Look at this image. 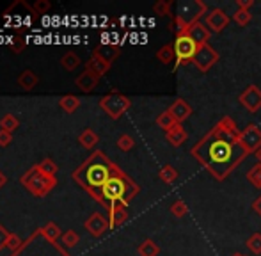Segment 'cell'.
<instances>
[{
  "mask_svg": "<svg viewBox=\"0 0 261 256\" xmlns=\"http://www.w3.org/2000/svg\"><path fill=\"white\" fill-rule=\"evenodd\" d=\"M233 256H245V254H242V253H234Z\"/></svg>",
  "mask_w": 261,
  "mask_h": 256,
  "instance_id": "47",
  "label": "cell"
},
{
  "mask_svg": "<svg viewBox=\"0 0 261 256\" xmlns=\"http://www.w3.org/2000/svg\"><path fill=\"white\" fill-rule=\"evenodd\" d=\"M206 27L210 29L212 32H222L224 29L227 27V23H229V16H227L226 13H224L222 9H212L210 13L206 14Z\"/></svg>",
  "mask_w": 261,
  "mask_h": 256,
  "instance_id": "11",
  "label": "cell"
},
{
  "mask_svg": "<svg viewBox=\"0 0 261 256\" xmlns=\"http://www.w3.org/2000/svg\"><path fill=\"white\" fill-rule=\"evenodd\" d=\"M254 157H256V160H258V164H261V148L254 153Z\"/></svg>",
  "mask_w": 261,
  "mask_h": 256,
  "instance_id": "46",
  "label": "cell"
},
{
  "mask_svg": "<svg viewBox=\"0 0 261 256\" xmlns=\"http://www.w3.org/2000/svg\"><path fill=\"white\" fill-rule=\"evenodd\" d=\"M38 82H39V79L36 76L34 71H31V69H25V71L18 76V84H20V87L25 91H32L36 86H38Z\"/></svg>",
  "mask_w": 261,
  "mask_h": 256,
  "instance_id": "20",
  "label": "cell"
},
{
  "mask_svg": "<svg viewBox=\"0 0 261 256\" xmlns=\"http://www.w3.org/2000/svg\"><path fill=\"white\" fill-rule=\"evenodd\" d=\"M238 100H240V104L244 105L249 112L254 114V112H258L261 109V89L258 86H249L247 89L238 96Z\"/></svg>",
  "mask_w": 261,
  "mask_h": 256,
  "instance_id": "10",
  "label": "cell"
},
{
  "mask_svg": "<svg viewBox=\"0 0 261 256\" xmlns=\"http://www.w3.org/2000/svg\"><path fill=\"white\" fill-rule=\"evenodd\" d=\"M9 235H11V233H7L6 228H4V226H0V251H2L4 247H7V240H9Z\"/></svg>",
  "mask_w": 261,
  "mask_h": 256,
  "instance_id": "42",
  "label": "cell"
},
{
  "mask_svg": "<svg viewBox=\"0 0 261 256\" xmlns=\"http://www.w3.org/2000/svg\"><path fill=\"white\" fill-rule=\"evenodd\" d=\"M4 185H6V176H4V173L0 171V189H2Z\"/></svg>",
  "mask_w": 261,
  "mask_h": 256,
  "instance_id": "45",
  "label": "cell"
},
{
  "mask_svg": "<svg viewBox=\"0 0 261 256\" xmlns=\"http://www.w3.org/2000/svg\"><path fill=\"white\" fill-rule=\"evenodd\" d=\"M76 86H79V89L80 91H84V93H91V91L94 89V87L98 86V82H100V76L98 75H94V73H91V71H84L82 75H79L76 76Z\"/></svg>",
  "mask_w": 261,
  "mask_h": 256,
  "instance_id": "17",
  "label": "cell"
},
{
  "mask_svg": "<svg viewBox=\"0 0 261 256\" xmlns=\"http://www.w3.org/2000/svg\"><path fill=\"white\" fill-rule=\"evenodd\" d=\"M240 144L247 151V155L256 153L261 148V130L258 125L249 123L244 130L240 132Z\"/></svg>",
  "mask_w": 261,
  "mask_h": 256,
  "instance_id": "8",
  "label": "cell"
},
{
  "mask_svg": "<svg viewBox=\"0 0 261 256\" xmlns=\"http://www.w3.org/2000/svg\"><path fill=\"white\" fill-rule=\"evenodd\" d=\"M171 7H172V2H169V0H160V2H156L155 6H153V11H155V14H160V16H167V14H171Z\"/></svg>",
  "mask_w": 261,
  "mask_h": 256,
  "instance_id": "36",
  "label": "cell"
},
{
  "mask_svg": "<svg viewBox=\"0 0 261 256\" xmlns=\"http://www.w3.org/2000/svg\"><path fill=\"white\" fill-rule=\"evenodd\" d=\"M128 219V210L124 204L116 203L112 207H109V222H110V228H117L121 226L123 222H126Z\"/></svg>",
  "mask_w": 261,
  "mask_h": 256,
  "instance_id": "14",
  "label": "cell"
},
{
  "mask_svg": "<svg viewBox=\"0 0 261 256\" xmlns=\"http://www.w3.org/2000/svg\"><path fill=\"white\" fill-rule=\"evenodd\" d=\"M109 68H110V64L105 63V61L101 59L100 56H96V54H93V57H91V59L87 61V64H86L87 71L94 73V75H98V76H103L105 73L109 71Z\"/></svg>",
  "mask_w": 261,
  "mask_h": 256,
  "instance_id": "18",
  "label": "cell"
},
{
  "mask_svg": "<svg viewBox=\"0 0 261 256\" xmlns=\"http://www.w3.org/2000/svg\"><path fill=\"white\" fill-rule=\"evenodd\" d=\"M247 247L254 254H261V233H252L247 239Z\"/></svg>",
  "mask_w": 261,
  "mask_h": 256,
  "instance_id": "34",
  "label": "cell"
},
{
  "mask_svg": "<svg viewBox=\"0 0 261 256\" xmlns=\"http://www.w3.org/2000/svg\"><path fill=\"white\" fill-rule=\"evenodd\" d=\"M199 46L194 43V39L189 34H178L174 39V52H176V68L190 64L196 57Z\"/></svg>",
  "mask_w": 261,
  "mask_h": 256,
  "instance_id": "6",
  "label": "cell"
},
{
  "mask_svg": "<svg viewBox=\"0 0 261 256\" xmlns=\"http://www.w3.org/2000/svg\"><path fill=\"white\" fill-rule=\"evenodd\" d=\"M158 176H160V180L164 182V184L172 185L176 180H178V171H176V167L165 164V166L160 169V173H158Z\"/></svg>",
  "mask_w": 261,
  "mask_h": 256,
  "instance_id": "24",
  "label": "cell"
},
{
  "mask_svg": "<svg viewBox=\"0 0 261 256\" xmlns=\"http://www.w3.org/2000/svg\"><path fill=\"white\" fill-rule=\"evenodd\" d=\"M139 194V185L126 176L123 171L117 167L116 173L110 176V180L103 185L100 192V201H103L109 207L121 203L124 207L130 204V201Z\"/></svg>",
  "mask_w": 261,
  "mask_h": 256,
  "instance_id": "3",
  "label": "cell"
},
{
  "mask_svg": "<svg viewBox=\"0 0 261 256\" xmlns=\"http://www.w3.org/2000/svg\"><path fill=\"white\" fill-rule=\"evenodd\" d=\"M240 132L231 116H224L192 146L190 155L215 180H226L247 157L240 144Z\"/></svg>",
  "mask_w": 261,
  "mask_h": 256,
  "instance_id": "1",
  "label": "cell"
},
{
  "mask_svg": "<svg viewBox=\"0 0 261 256\" xmlns=\"http://www.w3.org/2000/svg\"><path fill=\"white\" fill-rule=\"evenodd\" d=\"M165 139H167V142L171 146H174V148H179V146L183 144V142L189 139V134H187V130L183 128L181 123H178L174 128H171L169 132H165Z\"/></svg>",
  "mask_w": 261,
  "mask_h": 256,
  "instance_id": "16",
  "label": "cell"
},
{
  "mask_svg": "<svg viewBox=\"0 0 261 256\" xmlns=\"http://www.w3.org/2000/svg\"><path fill=\"white\" fill-rule=\"evenodd\" d=\"M187 34H189L190 38L194 39V43H196V45L201 48V46L208 45L210 36H212V31L206 27V23H203V21H197V23H194L192 27L187 31Z\"/></svg>",
  "mask_w": 261,
  "mask_h": 256,
  "instance_id": "13",
  "label": "cell"
},
{
  "mask_svg": "<svg viewBox=\"0 0 261 256\" xmlns=\"http://www.w3.org/2000/svg\"><path fill=\"white\" fill-rule=\"evenodd\" d=\"M156 59L162 64H171L172 61H176V52H174V45H164L160 50L156 52Z\"/></svg>",
  "mask_w": 261,
  "mask_h": 256,
  "instance_id": "21",
  "label": "cell"
},
{
  "mask_svg": "<svg viewBox=\"0 0 261 256\" xmlns=\"http://www.w3.org/2000/svg\"><path fill=\"white\" fill-rule=\"evenodd\" d=\"M39 171H41L43 174H46V176H54L55 178V173H57V164L54 162L52 159H45L41 164H39Z\"/></svg>",
  "mask_w": 261,
  "mask_h": 256,
  "instance_id": "33",
  "label": "cell"
},
{
  "mask_svg": "<svg viewBox=\"0 0 261 256\" xmlns=\"http://www.w3.org/2000/svg\"><path fill=\"white\" fill-rule=\"evenodd\" d=\"M79 105H80V100H79V96H75V94H68V96L61 98V109L68 112V114L69 112H75L76 109H79Z\"/></svg>",
  "mask_w": 261,
  "mask_h": 256,
  "instance_id": "27",
  "label": "cell"
},
{
  "mask_svg": "<svg viewBox=\"0 0 261 256\" xmlns=\"http://www.w3.org/2000/svg\"><path fill=\"white\" fill-rule=\"evenodd\" d=\"M7 247H9L13 253H20V249L23 247V240H21L16 233H11L9 240H7Z\"/></svg>",
  "mask_w": 261,
  "mask_h": 256,
  "instance_id": "38",
  "label": "cell"
},
{
  "mask_svg": "<svg viewBox=\"0 0 261 256\" xmlns=\"http://www.w3.org/2000/svg\"><path fill=\"white\" fill-rule=\"evenodd\" d=\"M117 167L110 162L109 159L101 151H96L82 167L79 169V173L75 174V178L84 184V187L87 191H91L94 196L100 199V192L103 189V185L110 180Z\"/></svg>",
  "mask_w": 261,
  "mask_h": 256,
  "instance_id": "2",
  "label": "cell"
},
{
  "mask_svg": "<svg viewBox=\"0 0 261 256\" xmlns=\"http://www.w3.org/2000/svg\"><path fill=\"white\" fill-rule=\"evenodd\" d=\"M247 180L254 185L256 189H261V164H256L247 173Z\"/></svg>",
  "mask_w": 261,
  "mask_h": 256,
  "instance_id": "31",
  "label": "cell"
},
{
  "mask_svg": "<svg viewBox=\"0 0 261 256\" xmlns=\"http://www.w3.org/2000/svg\"><path fill=\"white\" fill-rule=\"evenodd\" d=\"M13 142V134L11 132H6V130H0V146H7Z\"/></svg>",
  "mask_w": 261,
  "mask_h": 256,
  "instance_id": "41",
  "label": "cell"
},
{
  "mask_svg": "<svg viewBox=\"0 0 261 256\" xmlns=\"http://www.w3.org/2000/svg\"><path fill=\"white\" fill-rule=\"evenodd\" d=\"M156 125L162 128V130H165V132H169L171 128H174L176 125H178V121L174 119V116L171 114V111H164L160 116L156 118Z\"/></svg>",
  "mask_w": 261,
  "mask_h": 256,
  "instance_id": "22",
  "label": "cell"
},
{
  "mask_svg": "<svg viewBox=\"0 0 261 256\" xmlns=\"http://www.w3.org/2000/svg\"><path fill=\"white\" fill-rule=\"evenodd\" d=\"M130 105H132L130 98L119 93H110L100 100V107L103 109L112 119H119L121 116L130 109Z\"/></svg>",
  "mask_w": 261,
  "mask_h": 256,
  "instance_id": "7",
  "label": "cell"
},
{
  "mask_svg": "<svg viewBox=\"0 0 261 256\" xmlns=\"http://www.w3.org/2000/svg\"><path fill=\"white\" fill-rule=\"evenodd\" d=\"M134 146H135V141H134V137H132V135L123 134L119 139H117V148H119L121 151H130Z\"/></svg>",
  "mask_w": 261,
  "mask_h": 256,
  "instance_id": "35",
  "label": "cell"
},
{
  "mask_svg": "<svg viewBox=\"0 0 261 256\" xmlns=\"http://www.w3.org/2000/svg\"><path fill=\"white\" fill-rule=\"evenodd\" d=\"M9 41V46H11V50L13 52H20V50H23L25 48V39L23 38H20V36H14V38H11V39H7Z\"/></svg>",
  "mask_w": 261,
  "mask_h": 256,
  "instance_id": "40",
  "label": "cell"
},
{
  "mask_svg": "<svg viewBox=\"0 0 261 256\" xmlns=\"http://www.w3.org/2000/svg\"><path fill=\"white\" fill-rule=\"evenodd\" d=\"M219 59H220L219 52H217V50H213L210 45H204V46H201V48L197 50V54H196V57H194L192 64L196 66L199 71L206 73L208 69H212L213 64L219 63Z\"/></svg>",
  "mask_w": 261,
  "mask_h": 256,
  "instance_id": "9",
  "label": "cell"
},
{
  "mask_svg": "<svg viewBox=\"0 0 261 256\" xmlns=\"http://www.w3.org/2000/svg\"><path fill=\"white\" fill-rule=\"evenodd\" d=\"M94 54L100 56L105 63L112 64L114 61H116V57L119 56V48H117L116 45H100L96 50H94Z\"/></svg>",
  "mask_w": 261,
  "mask_h": 256,
  "instance_id": "19",
  "label": "cell"
},
{
  "mask_svg": "<svg viewBox=\"0 0 261 256\" xmlns=\"http://www.w3.org/2000/svg\"><path fill=\"white\" fill-rule=\"evenodd\" d=\"M237 4H238V9L249 11L252 6H254V0H237Z\"/></svg>",
  "mask_w": 261,
  "mask_h": 256,
  "instance_id": "43",
  "label": "cell"
},
{
  "mask_svg": "<svg viewBox=\"0 0 261 256\" xmlns=\"http://www.w3.org/2000/svg\"><path fill=\"white\" fill-rule=\"evenodd\" d=\"M21 184L34 194V196H46V194L57 185V182H55L54 176L43 174L41 171H39V167L36 166V167H32L27 174L21 176Z\"/></svg>",
  "mask_w": 261,
  "mask_h": 256,
  "instance_id": "5",
  "label": "cell"
},
{
  "mask_svg": "<svg viewBox=\"0 0 261 256\" xmlns=\"http://www.w3.org/2000/svg\"><path fill=\"white\" fill-rule=\"evenodd\" d=\"M50 7H52V4H50L48 0H36V2L31 6V9L34 14H45L50 11Z\"/></svg>",
  "mask_w": 261,
  "mask_h": 256,
  "instance_id": "37",
  "label": "cell"
},
{
  "mask_svg": "<svg viewBox=\"0 0 261 256\" xmlns=\"http://www.w3.org/2000/svg\"><path fill=\"white\" fill-rule=\"evenodd\" d=\"M171 214L174 215V217L181 219V217H185V215L189 214V207H187V203L183 199H178V201H174V203H172Z\"/></svg>",
  "mask_w": 261,
  "mask_h": 256,
  "instance_id": "32",
  "label": "cell"
},
{
  "mask_svg": "<svg viewBox=\"0 0 261 256\" xmlns=\"http://www.w3.org/2000/svg\"><path fill=\"white\" fill-rule=\"evenodd\" d=\"M84 226H86V229L93 237H101L107 232V229L110 228V222L107 221V219L101 214H93L89 219H87Z\"/></svg>",
  "mask_w": 261,
  "mask_h": 256,
  "instance_id": "12",
  "label": "cell"
},
{
  "mask_svg": "<svg viewBox=\"0 0 261 256\" xmlns=\"http://www.w3.org/2000/svg\"><path fill=\"white\" fill-rule=\"evenodd\" d=\"M233 20H234V23H237V25H240V27H245V25L251 23L252 14H251V11L237 9V13L233 14Z\"/></svg>",
  "mask_w": 261,
  "mask_h": 256,
  "instance_id": "30",
  "label": "cell"
},
{
  "mask_svg": "<svg viewBox=\"0 0 261 256\" xmlns=\"http://www.w3.org/2000/svg\"><path fill=\"white\" fill-rule=\"evenodd\" d=\"M98 135L94 134L91 128H87V130H84L82 134H80V137H79V142L84 146V148H87V149H91V148H94V146L98 144Z\"/></svg>",
  "mask_w": 261,
  "mask_h": 256,
  "instance_id": "25",
  "label": "cell"
},
{
  "mask_svg": "<svg viewBox=\"0 0 261 256\" xmlns=\"http://www.w3.org/2000/svg\"><path fill=\"white\" fill-rule=\"evenodd\" d=\"M137 251L141 256H158L160 254V247H158V244L151 239H146L144 242L139 246Z\"/></svg>",
  "mask_w": 261,
  "mask_h": 256,
  "instance_id": "23",
  "label": "cell"
},
{
  "mask_svg": "<svg viewBox=\"0 0 261 256\" xmlns=\"http://www.w3.org/2000/svg\"><path fill=\"white\" fill-rule=\"evenodd\" d=\"M169 111H171V114L174 116V119L178 123H183L185 119L190 118V114H192V107H190L185 100H181V98H179V100H176L174 104L169 107Z\"/></svg>",
  "mask_w": 261,
  "mask_h": 256,
  "instance_id": "15",
  "label": "cell"
},
{
  "mask_svg": "<svg viewBox=\"0 0 261 256\" xmlns=\"http://www.w3.org/2000/svg\"><path fill=\"white\" fill-rule=\"evenodd\" d=\"M252 210H254L256 214H258L259 217H261V194H259L258 197H256L254 201H252Z\"/></svg>",
  "mask_w": 261,
  "mask_h": 256,
  "instance_id": "44",
  "label": "cell"
},
{
  "mask_svg": "<svg viewBox=\"0 0 261 256\" xmlns=\"http://www.w3.org/2000/svg\"><path fill=\"white\" fill-rule=\"evenodd\" d=\"M61 66L66 69V71H73L80 66V57L76 56L75 52H68L61 57Z\"/></svg>",
  "mask_w": 261,
  "mask_h": 256,
  "instance_id": "26",
  "label": "cell"
},
{
  "mask_svg": "<svg viewBox=\"0 0 261 256\" xmlns=\"http://www.w3.org/2000/svg\"><path fill=\"white\" fill-rule=\"evenodd\" d=\"M208 13V6L201 0H181L176 6L174 21H172V31L178 34H187L190 27L197 21H201V16Z\"/></svg>",
  "mask_w": 261,
  "mask_h": 256,
  "instance_id": "4",
  "label": "cell"
},
{
  "mask_svg": "<svg viewBox=\"0 0 261 256\" xmlns=\"http://www.w3.org/2000/svg\"><path fill=\"white\" fill-rule=\"evenodd\" d=\"M18 126H20V121H18V118H14L13 114H6L2 119H0V128L6 132H11V134H13Z\"/></svg>",
  "mask_w": 261,
  "mask_h": 256,
  "instance_id": "29",
  "label": "cell"
},
{
  "mask_svg": "<svg viewBox=\"0 0 261 256\" xmlns=\"http://www.w3.org/2000/svg\"><path fill=\"white\" fill-rule=\"evenodd\" d=\"M62 244H64L66 247H75L76 244H79V235L69 229V232H66L64 235H62Z\"/></svg>",
  "mask_w": 261,
  "mask_h": 256,
  "instance_id": "39",
  "label": "cell"
},
{
  "mask_svg": "<svg viewBox=\"0 0 261 256\" xmlns=\"http://www.w3.org/2000/svg\"><path fill=\"white\" fill-rule=\"evenodd\" d=\"M41 233L48 242H55V240L61 237V228H59L57 224H54V222H48V224L41 229Z\"/></svg>",
  "mask_w": 261,
  "mask_h": 256,
  "instance_id": "28",
  "label": "cell"
}]
</instances>
